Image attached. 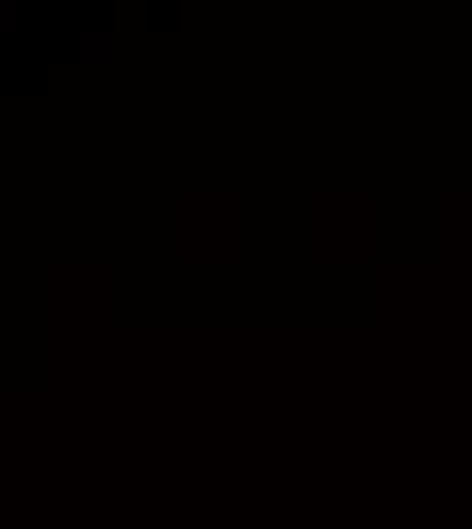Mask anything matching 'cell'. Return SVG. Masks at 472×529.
<instances>
[{"label": "cell", "mask_w": 472, "mask_h": 529, "mask_svg": "<svg viewBox=\"0 0 472 529\" xmlns=\"http://www.w3.org/2000/svg\"><path fill=\"white\" fill-rule=\"evenodd\" d=\"M114 57V37L110 33H82V61L86 65H106Z\"/></svg>", "instance_id": "cell-1"}, {"label": "cell", "mask_w": 472, "mask_h": 529, "mask_svg": "<svg viewBox=\"0 0 472 529\" xmlns=\"http://www.w3.org/2000/svg\"><path fill=\"white\" fill-rule=\"evenodd\" d=\"M17 25H21V4L0 0V33H17Z\"/></svg>", "instance_id": "cell-2"}]
</instances>
